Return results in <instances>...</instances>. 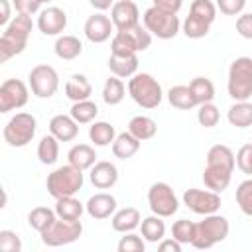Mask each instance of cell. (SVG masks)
<instances>
[{
    "instance_id": "1",
    "label": "cell",
    "mask_w": 252,
    "mask_h": 252,
    "mask_svg": "<svg viewBox=\"0 0 252 252\" xmlns=\"http://www.w3.org/2000/svg\"><path fill=\"white\" fill-rule=\"evenodd\" d=\"M128 94L132 96V100L138 106H142L146 110L158 108L159 102L163 100L161 85L150 73H136V75H132L130 81H128Z\"/></svg>"
},
{
    "instance_id": "2",
    "label": "cell",
    "mask_w": 252,
    "mask_h": 252,
    "mask_svg": "<svg viewBox=\"0 0 252 252\" xmlns=\"http://www.w3.org/2000/svg\"><path fill=\"white\" fill-rule=\"evenodd\" d=\"M228 232H230V224H228L226 217H222L219 213L205 215V219L199 220L195 226V236H193L191 246L197 250L213 248L215 244L222 242L228 236Z\"/></svg>"
},
{
    "instance_id": "3",
    "label": "cell",
    "mask_w": 252,
    "mask_h": 252,
    "mask_svg": "<svg viewBox=\"0 0 252 252\" xmlns=\"http://www.w3.org/2000/svg\"><path fill=\"white\" fill-rule=\"evenodd\" d=\"M83 183H85L83 169L67 163V165H61V167L53 169L47 175L45 187H47V193L53 199H61V197H71V195L79 193L83 189Z\"/></svg>"
},
{
    "instance_id": "4",
    "label": "cell",
    "mask_w": 252,
    "mask_h": 252,
    "mask_svg": "<svg viewBox=\"0 0 252 252\" xmlns=\"http://www.w3.org/2000/svg\"><path fill=\"white\" fill-rule=\"evenodd\" d=\"M226 91L232 100H248L252 96V57H236L228 67Z\"/></svg>"
},
{
    "instance_id": "5",
    "label": "cell",
    "mask_w": 252,
    "mask_h": 252,
    "mask_svg": "<svg viewBox=\"0 0 252 252\" xmlns=\"http://www.w3.org/2000/svg\"><path fill=\"white\" fill-rule=\"evenodd\" d=\"M37 130V120L30 112H16L4 126V142L10 148H24L28 146Z\"/></svg>"
},
{
    "instance_id": "6",
    "label": "cell",
    "mask_w": 252,
    "mask_h": 252,
    "mask_svg": "<svg viewBox=\"0 0 252 252\" xmlns=\"http://www.w3.org/2000/svg\"><path fill=\"white\" fill-rule=\"evenodd\" d=\"M142 22H144V28L159 37V39H171L179 33V28H181V22L177 18V14H171V12H165L158 6H150L144 16H142Z\"/></svg>"
},
{
    "instance_id": "7",
    "label": "cell",
    "mask_w": 252,
    "mask_h": 252,
    "mask_svg": "<svg viewBox=\"0 0 252 252\" xmlns=\"http://www.w3.org/2000/svg\"><path fill=\"white\" fill-rule=\"evenodd\" d=\"M83 234V222L81 220H67V219H55L43 232H41V242L45 246L57 248V246H67L75 240H79Z\"/></svg>"
},
{
    "instance_id": "8",
    "label": "cell",
    "mask_w": 252,
    "mask_h": 252,
    "mask_svg": "<svg viewBox=\"0 0 252 252\" xmlns=\"http://www.w3.org/2000/svg\"><path fill=\"white\" fill-rule=\"evenodd\" d=\"M148 205L154 215H159L163 219L173 217L179 209V201L175 197V191L165 181H156L148 189Z\"/></svg>"
},
{
    "instance_id": "9",
    "label": "cell",
    "mask_w": 252,
    "mask_h": 252,
    "mask_svg": "<svg viewBox=\"0 0 252 252\" xmlns=\"http://www.w3.org/2000/svg\"><path fill=\"white\" fill-rule=\"evenodd\" d=\"M28 85L32 89V94H35L37 98H51L59 89V75L51 65L41 63L30 71Z\"/></svg>"
},
{
    "instance_id": "10",
    "label": "cell",
    "mask_w": 252,
    "mask_h": 252,
    "mask_svg": "<svg viewBox=\"0 0 252 252\" xmlns=\"http://www.w3.org/2000/svg\"><path fill=\"white\" fill-rule=\"evenodd\" d=\"M108 69L112 75L120 79H130L138 73V53L130 51L128 47L110 41V57H108Z\"/></svg>"
},
{
    "instance_id": "11",
    "label": "cell",
    "mask_w": 252,
    "mask_h": 252,
    "mask_svg": "<svg viewBox=\"0 0 252 252\" xmlns=\"http://www.w3.org/2000/svg\"><path fill=\"white\" fill-rule=\"evenodd\" d=\"M183 205L191 209L197 215H213L220 209V193H215L211 189H187L183 193Z\"/></svg>"
},
{
    "instance_id": "12",
    "label": "cell",
    "mask_w": 252,
    "mask_h": 252,
    "mask_svg": "<svg viewBox=\"0 0 252 252\" xmlns=\"http://www.w3.org/2000/svg\"><path fill=\"white\" fill-rule=\"evenodd\" d=\"M30 98V89L24 81L20 79H6L0 85V112H10L18 110L28 104Z\"/></svg>"
},
{
    "instance_id": "13",
    "label": "cell",
    "mask_w": 252,
    "mask_h": 252,
    "mask_svg": "<svg viewBox=\"0 0 252 252\" xmlns=\"http://www.w3.org/2000/svg\"><path fill=\"white\" fill-rule=\"evenodd\" d=\"M112 41L128 47L134 53H140V51H146L152 45V33L144 26L138 24V26L128 28V30H116Z\"/></svg>"
},
{
    "instance_id": "14",
    "label": "cell",
    "mask_w": 252,
    "mask_h": 252,
    "mask_svg": "<svg viewBox=\"0 0 252 252\" xmlns=\"http://www.w3.org/2000/svg\"><path fill=\"white\" fill-rule=\"evenodd\" d=\"M114 30L116 28H114L112 20L108 16H104L102 12H96V14L89 16L87 22H85V28H83L85 37L91 43H104V41H108Z\"/></svg>"
},
{
    "instance_id": "15",
    "label": "cell",
    "mask_w": 252,
    "mask_h": 252,
    "mask_svg": "<svg viewBox=\"0 0 252 252\" xmlns=\"http://www.w3.org/2000/svg\"><path fill=\"white\" fill-rule=\"evenodd\" d=\"M110 20L116 30H128L140 24V10L138 4L132 0H118L110 8Z\"/></svg>"
},
{
    "instance_id": "16",
    "label": "cell",
    "mask_w": 252,
    "mask_h": 252,
    "mask_svg": "<svg viewBox=\"0 0 252 252\" xmlns=\"http://www.w3.org/2000/svg\"><path fill=\"white\" fill-rule=\"evenodd\" d=\"M37 28L43 35H59L67 28V14L63 8L47 6L37 16Z\"/></svg>"
},
{
    "instance_id": "17",
    "label": "cell",
    "mask_w": 252,
    "mask_h": 252,
    "mask_svg": "<svg viewBox=\"0 0 252 252\" xmlns=\"http://www.w3.org/2000/svg\"><path fill=\"white\" fill-rule=\"evenodd\" d=\"M85 211L89 217H93L94 220H102V219H108L116 213V197L106 193V191H100V193H94L89 197V201L85 203Z\"/></svg>"
},
{
    "instance_id": "18",
    "label": "cell",
    "mask_w": 252,
    "mask_h": 252,
    "mask_svg": "<svg viewBox=\"0 0 252 252\" xmlns=\"http://www.w3.org/2000/svg\"><path fill=\"white\" fill-rule=\"evenodd\" d=\"M49 134L59 142H71L79 136V122L71 114H55L49 120Z\"/></svg>"
},
{
    "instance_id": "19",
    "label": "cell",
    "mask_w": 252,
    "mask_h": 252,
    "mask_svg": "<svg viewBox=\"0 0 252 252\" xmlns=\"http://www.w3.org/2000/svg\"><path fill=\"white\" fill-rule=\"evenodd\" d=\"M91 183L96 187V189H110L116 185L118 181V167L112 163V161H96L93 167H91Z\"/></svg>"
},
{
    "instance_id": "20",
    "label": "cell",
    "mask_w": 252,
    "mask_h": 252,
    "mask_svg": "<svg viewBox=\"0 0 252 252\" xmlns=\"http://www.w3.org/2000/svg\"><path fill=\"white\" fill-rule=\"evenodd\" d=\"M142 222V215L136 207H124V209H118L112 217H110V224H112V230L116 232H132L140 226Z\"/></svg>"
},
{
    "instance_id": "21",
    "label": "cell",
    "mask_w": 252,
    "mask_h": 252,
    "mask_svg": "<svg viewBox=\"0 0 252 252\" xmlns=\"http://www.w3.org/2000/svg\"><path fill=\"white\" fill-rule=\"evenodd\" d=\"M232 179V171L224 169V167H217V165H205L203 169V183L207 189L215 191V193H222Z\"/></svg>"
},
{
    "instance_id": "22",
    "label": "cell",
    "mask_w": 252,
    "mask_h": 252,
    "mask_svg": "<svg viewBox=\"0 0 252 252\" xmlns=\"http://www.w3.org/2000/svg\"><path fill=\"white\" fill-rule=\"evenodd\" d=\"M140 144H142V142H140L134 134H130V132H120V134H116V138H114V142H112V154H114V158H118V159H130V158H134V156L138 154Z\"/></svg>"
},
{
    "instance_id": "23",
    "label": "cell",
    "mask_w": 252,
    "mask_h": 252,
    "mask_svg": "<svg viewBox=\"0 0 252 252\" xmlns=\"http://www.w3.org/2000/svg\"><path fill=\"white\" fill-rule=\"evenodd\" d=\"M91 93H93V87L89 83V79L81 73H75L67 79L65 83V94L69 100L73 102H79V100H87L91 98Z\"/></svg>"
},
{
    "instance_id": "24",
    "label": "cell",
    "mask_w": 252,
    "mask_h": 252,
    "mask_svg": "<svg viewBox=\"0 0 252 252\" xmlns=\"http://www.w3.org/2000/svg\"><path fill=\"white\" fill-rule=\"evenodd\" d=\"M67 159H69L71 165H75V167L85 171V169H91L96 163V152L89 144H75L67 152Z\"/></svg>"
},
{
    "instance_id": "25",
    "label": "cell",
    "mask_w": 252,
    "mask_h": 252,
    "mask_svg": "<svg viewBox=\"0 0 252 252\" xmlns=\"http://www.w3.org/2000/svg\"><path fill=\"white\" fill-rule=\"evenodd\" d=\"M207 165H217V167H224L228 171H234L236 165V156L234 152L224 146V144H215L209 148L207 152Z\"/></svg>"
},
{
    "instance_id": "26",
    "label": "cell",
    "mask_w": 252,
    "mask_h": 252,
    "mask_svg": "<svg viewBox=\"0 0 252 252\" xmlns=\"http://www.w3.org/2000/svg\"><path fill=\"white\" fill-rule=\"evenodd\" d=\"M140 232H142V236H144L146 242L158 244L161 238H165V222H163V217H159V215H150V217L142 219V222H140Z\"/></svg>"
},
{
    "instance_id": "27",
    "label": "cell",
    "mask_w": 252,
    "mask_h": 252,
    "mask_svg": "<svg viewBox=\"0 0 252 252\" xmlns=\"http://www.w3.org/2000/svg\"><path fill=\"white\" fill-rule=\"evenodd\" d=\"M53 51L59 59L71 61V59H77L83 53V43L77 35H59L55 45H53Z\"/></svg>"
},
{
    "instance_id": "28",
    "label": "cell",
    "mask_w": 252,
    "mask_h": 252,
    "mask_svg": "<svg viewBox=\"0 0 252 252\" xmlns=\"http://www.w3.org/2000/svg\"><path fill=\"white\" fill-rule=\"evenodd\" d=\"M167 102L173 108H179V110H191V108L199 106L195 96H193V93H191V89H189V85H175V87H171L167 91Z\"/></svg>"
},
{
    "instance_id": "29",
    "label": "cell",
    "mask_w": 252,
    "mask_h": 252,
    "mask_svg": "<svg viewBox=\"0 0 252 252\" xmlns=\"http://www.w3.org/2000/svg\"><path fill=\"white\" fill-rule=\"evenodd\" d=\"M128 132L134 134L140 142H146V140H152L158 132V124L154 118L150 116H144V114H138L134 116L130 122H128Z\"/></svg>"
},
{
    "instance_id": "30",
    "label": "cell",
    "mask_w": 252,
    "mask_h": 252,
    "mask_svg": "<svg viewBox=\"0 0 252 252\" xmlns=\"http://www.w3.org/2000/svg\"><path fill=\"white\" fill-rule=\"evenodd\" d=\"M89 138L98 148L112 146V142L116 138V130H114V126L110 122H104V120L91 122V126H89Z\"/></svg>"
},
{
    "instance_id": "31",
    "label": "cell",
    "mask_w": 252,
    "mask_h": 252,
    "mask_svg": "<svg viewBox=\"0 0 252 252\" xmlns=\"http://www.w3.org/2000/svg\"><path fill=\"white\" fill-rule=\"evenodd\" d=\"M228 122L234 128H248L252 126V102L248 100H234V104L226 112Z\"/></svg>"
},
{
    "instance_id": "32",
    "label": "cell",
    "mask_w": 252,
    "mask_h": 252,
    "mask_svg": "<svg viewBox=\"0 0 252 252\" xmlns=\"http://www.w3.org/2000/svg\"><path fill=\"white\" fill-rule=\"evenodd\" d=\"M55 213L59 219H67V220H81V215L85 213V205L75 199V195L71 197H61L55 199Z\"/></svg>"
},
{
    "instance_id": "33",
    "label": "cell",
    "mask_w": 252,
    "mask_h": 252,
    "mask_svg": "<svg viewBox=\"0 0 252 252\" xmlns=\"http://www.w3.org/2000/svg\"><path fill=\"white\" fill-rule=\"evenodd\" d=\"M28 45V39L26 37H20V35H12V33H2L0 37V61L6 63L8 59L20 55Z\"/></svg>"
},
{
    "instance_id": "34",
    "label": "cell",
    "mask_w": 252,
    "mask_h": 252,
    "mask_svg": "<svg viewBox=\"0 0 252 252\" xmlns=\"http://www.w3.org/2000/svg\"><path fill=\"white\" fill-rule=\"evenodd\" d=\"M126 96V87H124V81L116 75L108 77L104 81V87H102V100L108 104V106H116L124 100Z\"/></svg>"
},
{
    "instance_id": "35",
    "label": "cell",
    "mask_w": 252,
    "mask_h": 252,
    "mask_svg": "<svg viewBox=\"0 0 252 252\" xmlns=\"http://www.w3.org/2000/svg\"><path fill=\"white\" fill-rule=\"evenodd\" d=\"M59 158V140L53 134H45L37 142V159L43 165H53Z\"/></svg>"
},
{
    "instance_id": "36",
    "label": "cell",
    "mask_w": 252,
    "mask_h": 252,
    "mask_svg": "<svg viewBox=\"0 0 252 252\" xmlns=\"http://www.w3.org/2000/svg\"><path fill=\"white\" fill-rule=\"evenodd\" d=\"M57 219V213L55 209H49V207H33L30 213H28V224L37 230L39 234Z\"/></svg>"
},
{
    "instance_id": "37",
    "label": "cell",
    "mask_w": 252,
    "mask_h": 252,
    "mask_svg": "<svg viewBox=\"0 0 252 252\" xmlns=\"http://www.w3.org/2000/svg\"><path fill=\"white\" fill-rule=\"evenodd\" d=\"M189 89L197 100V104H205V102H213L215 98V85L211 79L207 77H195L189 83Z\"/></svg>"
},
{
    "instance_id": "38",
    "label": "cell",
    "mask_w": 252,
    "mask_h": 252,
    "mask_svg": "<svg viewBox=\"0 0 252 252\" xmlns=\"http://www.w3.org/2000/svg\"><path fill=\"white\" fill-rule=\"evenodd\" d=\"M69 114H71L79 124H91V122H94V118H96V114H98V106H96V102H93L91 98L79 100V102H73Z\"/></svg>"
},
{
    "instance_id": "39",
    "label": "cell",
    "mask_w": 252,
    "mask_h": 252,
    "mask_svg": "<svg viewBox=\"0 0 252 252\" xmlns=\"http://www.w3.org/2000/svg\"><path fill=\"white\" fill-rule=\"evenodd\" d=\"M209 30H211V24L201 20V18H197V16H193V14H189L185 18V22H183V33L189 39H201V37H205L209 33Z\"/></svg>"
},
{
    "instance_id": "40",
    "label": "cell",
    "mask_w": 252,
    "mask_h": 252,
    "mask_svg": "<svg viewBox=\"0 0 252 252\" xmlns=\"http://www.w3.org/2000/svg\"><path fill=\"white\" fill-rule=\"evenodd\" d=\"M32 30H33V22H32V16H28V14H16L12 18V22L4 28L6 33L20 35V37H26V39H30Z\"/></svg>"
},
{
    "instance_id": "41",
    "label": "cell",
    "mask_w": 252,
    "mask_h": 252,
    "mask_svg": "<svg viewBox=\"0 0 252 252\" xmlns=\"http://www.w3.org/2000/svg\"><path fill=\"white\" fill-rule=\"evenodd\" d=\"M195 226H197V222H193L189 219H179L171 224V236L175 240H179L181 244H191L193 236H195Z\"/></svg>"
},
{
    "instance_id": "42",
    "label": "cell",
    "mask_w": 252,
    "mask_h": 252,
    "mask_svg": "<svg viewBox=\"0 0 252 252\" xmlns=\"http://www.w3.org/2000/svg\"><path fill=\"white\" fill-rule=\"evenodd\" d=\"M234 197H236L238 209H240L246 217H252V177L238 183Z\"/></svg>"
},
{
    "instance_id": "43",
    "label": "cell",
    "mask_w": 252,
    "mask_h": 252,
    "mask_svg": "<svg viewBox=\"0 0 252 252\" xmlns=\"http://www.w3.org/2000/svg\"><path fill=\"white\" fill-rule=\"evenodd\" d=\"M217 10H219L217 4L211 2V0H193L191 2V8H189V14H193L197 18L213 24L215 18H217Z\"/></svg>"
},
{
    "instance_id": "44",
    "label": "cell",
    "mask_w": 252,
    "mask_h": 252,
    "mask_svg": "<svg viewBox=\"0 0 252 252\" xmlns=\"http://www.w3.org/2000/svg\"><path fill=\"white\" fill-rule=\"evenodd\" d=\"M220 120V112L219 108L213 104V102H205V104H199V110H197V122L203 126V128H215Z\"/></svg>"
},
{
    "instance_id": "45",
    "label": "cell",
    "mask_w": 252,
    "mask_h": 252,
    "mask_svg": "<svg viewBox=\"0 0 252 252\" xmlns=\"http://www.w3.org/2000/svg\"><path fill=\"white\" fill-rule=\"evenodd\" d=\"M118 252H144L146 250V240L142 234L132 232H124V236L118 240Z\"/></svg>"
},
{
    "instance_id": "46",
    "label": "cell",
    "mask_w": 252,
    "mask_h": 252,
    "mask_svg": "<svg viewBox=\"0 0 252 252\" xmlns=\"http://www.w3.org/2000/svg\"><path fill=\"white\" fill-rule=\"evenodd\" d=\"M236 167L244 175H252V142L240 146V150L236 152Z\"/></svg>"
},
{
    "instance_id": "47",
    "label": "cell",
    "mask_w": 252,
    "mask_h": 252,
    "mask_svg": "<svg viewBox=\"0 0 252 252\" xmlns=\"http://www.w3.org/2000/svg\"><path fill=\"white\" fill-rule=\"evenodd\" d=\"M0 250L2 252H22V240L14 230H0Z\"/></svg>"
},
{
    "instance_id": "48",
    "label": "cell",
    "mask_w": 252,
    "mask_h": 252,
    "mask_svg": "<svg viewBox=\"0 0 252 252\" xmlns=\"http://www.w3.org/2000/svg\"><path fill=\"white\" fill-rule=\"evenodd\" d=\"M215 4L224 16H240L246 6V0H217Z\"/></svg>"
},
{
    "instance_id": "49",
    "label": "cell",
    "mask_w": 252,
    "mask_h": 252,
    "mask_svg": "<svg viewBox=\"0 0 252 252\" xmlns=\"http://www.w3.org/2000/svg\"><path fill=\"white\" fill-rule=\"evenodd\" d=\"M236 32L244 39H252V12L240 14L236 18Z\"/></svg>"
},
{
    "instance_id": "50",
    "label": "cell",
    "mask_w": 252,
    "mask_h": 252,
    "mask_svg": "<svg viewBox=\"0 0 252 252\" xmlns=\"http://www.w3.org/2000/svg\"><path fill=\"white\" fill-rule=\"evenodd\" d=\"M12 4H14V8H16L18 14L33 16V14L39 12V8H41L43 2L41 0H12Z\"/></svg>"
},
{
    "instance_id": "51",
    "label": "cell",
    "mask_w": 252,
    "mask_h": 252,
    "mask_svg": "<svg viewBox=\"0 0 252 252\" xmlns=\"http://www.w3.org/2000/svg\"><path fill=\"white\" fill-rule=\"evenodd\" d=\"M181 242L179 240H175L173 236L171 238H161L159 242H158V250L159 252H181Z\"/></svg>"
},
{
    "instance_id": "52",
    "label": "cell",
    "mask_w": 252,
    "mask_h": 252,
    "mask_svg": "<svg viewBox=\"0 0 252 252\" xmlns=\"http://www.w3.org/2000/svg\"><path fill=\"white\" fill-rule=\"evenodd\" d=\"M152 6H158V8L165 10V12L177 14V12L181 10V6H183V0H154Z\"/></svg>"
},
{
    "instance_id": "53",
    "label": "cell",
    "mask_w": 252,
    "mask_h": 252,
    "mask_svg": "<svg viewBox=\"0 0 252 252\" xmlns=\"http://www.w3.org/2000/svg\"><path fill=\"white\" fill-rule=\"evenodd\" d=\"M0 8H2V14H0V26H8L12 20V16H10V2L8 0H0Z\"/></svg>"
},
{
    "instance_id": "54",
    "label": "cell",
    "mask_w": 252,
    "mask_h": 252,
    "mask_svg": "<svg viewBox=\"0 0 252 252\" xmlns=\"http://www.w3.org/2000/svg\"><path fill=\"white\" fill-rule=\"evenodd\" d=\"M89 4L98 10V12H104V10H110L114 6V0H89Z\"/></svg>"
},
{
    "instance_id": "55",
    "label": "cell",
    "mask_w": 252,
    "mask_h": 252,
    "mask_svg": "<svg viewBox=\"0 0 252 252\" xmlns=\"http://www.w3.org/2000/svg\"><path fill=\"white\" fill-rule=\"evenodd\" d=\"M41 2H43V4H49V2H51V0H41Z\"/></svg>"
}]
</instances>
